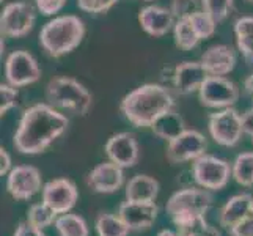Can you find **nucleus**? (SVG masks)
<instances>
[{
	"label": "nucleus",
	"instance_id": "473e14b6",
	"mask_svg": "<svg viewBox=\"0 0 253 236\" xmlns=\"http://www.w3.org/2000/svg\"><path fill=\"white\" fill-rule=\"evenodd\" d=\"M118 3V0H77L79 10L91 14H104Z\"/></svg>",
	"mask_w": 253,
	"mask_h": 236
},
{
	"label": "nucleus",
	"instance_id": "4c0bfd02",
	"mask_svg": "<svg viewBox=\"0 0 253 236\" xmlns=\"http://www.w3.org/2000/svg\"><path fill=\"white\" fill-rule=\"evenodd\" d=\"M14 236H46V235H44V232H42L41 229L32 225L27 221V222L19 224V227H17L16 232H14Z\"/></svg>",
	"mask_w": 253,
	"mask_h": 236
},
{
	"label": "nucleus",
	"instance_id": "c85d7f7f",
	"mask_svg": "<svg viewBox=\"0 0 253 236\" xmlns=\"http://www.w3.org/2000/svg\"><path fill=\"white\" fill-rule=\"evenodd\" d=\"M189 21L192 24V27H194V30L197 32V35L200 37V40H208V38L214 37L215 29H217V22L209 14H206L203 10L192 14L189 17Z\"/></svg>",
	"mask_w": 253,
	"mask_h": 236
},
{
	"label": "nucleus",
	"instance_id": "79ce46f5",
	"mask_svg": "<svg viewBox=\"0 0 253 236\" xmlns=\"http://www.w3.org/2000/svg\"><path fill=\"white\" fill-rule=\"evenodd\" d=\"M158 236H179V233L173 230H162Z\"/></svg>",
	"mask_w": 253,
	"mask_h": 236
},
{
	"label": "nucleus",
	"instance_id": "72a5a7b5",
	"mask_svg": "<svg viewBox=\"0 0 253 236\" xmlns=\"http://www.w3.org/2000/svg\"><path fill=\"white\" fill-rule=\"evenodd\" d=\"M68 0H35L37 10L44 16H55L66 6Z\"/></svg>",
	"mask_w": 253,
	"mask_h": 236
},
{
	"label": "nucleus",
	"instance_id": "aec40b11",
	"mask_svg": "<svg viewBox=\"0 0 253 236\" xmlns=\"http://www.w3.org/2000/svg\"><path fill=\"white\" fill-rule=\"evenodd\" d=\"M253 197L250 194H238L228 198L219 214V224L223 229L230 230L234 225L244 221L252 211Z\"/></svg>",
	"mask_w": 253,
	"mask_h": 236
},
{
	"label": "nucleus",
	"instance_id": "ea45409f",
	"mask_svg": "<svg viewBox=\"0 0 253 236\" xmlns=\"http://www.w3.org/2000/svg\"><path fill=\"white\" fill-rule=\"evenodd\" d=\"M11 156L8 153L5 148H0V175H8L11 172Z\"/></svg>",
	"mask_w": 253,
	"mask_h": 236
},
{
	"label": "nucleus",
	"instance_id": "2f4dec72",
	"mask_svg": "<svg viewBox=\"0 0 253 236\" xmlns=\"http://www.w3.org/2000/svg\"><path fill=\"white\" fill-rule=\"evenodd\" d=\"M19 98V90L16 87L10 85L8 82L0 85V115H5L8 110H11Z\"/></svg>",
	"mask_w": 253,
	"mask_h": 236
},
{
	"label": "nucleus",
	"instance_id": "c756f323",
	"mask_svg": "<svg viewBox=\"0 0 253 236\" xmlns=\"http://www.w3.org/2000/svg\"><path fill=\"white\" fill-rule=\"evenodd\" d=\"M179 236H222L220 230H217L214 225H211L206 217H202L195 222H192L186 227L178 229Z\"/></svg>",
	"mask_w": 253,
	"mask_h": 236
},
{
	"label": "nucleus",
	"instance_id": "bb28decb",
	"mask_svg": "<svg viewBox=\"0 0 253 236\" xmlns=\"http://www.w3.org/2000/svg\"><path fill=\"white\" fill-rule=\"evenodd\" d=\"M57 217H58V214L54 211V209H50L46 203L32 205L27 213V221L41 230H44L52 224H55Z\"/></svg>",
	"mask_w": 253,
	"mask_h": 236
},
{
	"label": "nucleus",
	"instance_id": "e433bc0d",
	"mask_svg": "<svg viewBox=\"0 0 253 236\" xmlns=\"http://www.w3.org/2000/svg\"><path fill=\"white\" fill-rule=\"evenodd\" d=\"M236 43L239 52L246 58V62L253 63V37H238Z\"/></svg>",
	"mask_w": 253,
	"mask_h": 236
},
{
	"label": "nucleus",
	"instance_id": "2eb2a0df",
	"mask_svg": "<svg viewBox=\"0 0 253 236\" xmlns=\"http://www.w3.org/2000/svg\"><path fill=\"white\" fill-rule=\"evenodd\" d=\"M125 169L107 161L98 164L86 177V185L98 194H113L125 185Z\"/></svg>",
	"mask_w": 253,
	"mask_h": 236
},
{
	"label": "nucleus",
	"instance_id": "7c9ffc66",
	"mask_svg": "<svg viewBox=\"0 0 253 236\" xmlns=\"http://www.w3.org/2000/svg\"><path fill=\"white\" fill-rule=\"evenodd\" d=\"M202 10V2L200 0H171L170 11L178 19H189L192 14Z\"/></svg>",
	"mask_w": 253,
	"mask_h": 236
},
{
	"label": "nucleus",
	"instance_id": "a878e982",
	"mask_svg": "<svg viewBox=\"0 0 253 236\" xmlns=\"http://www.w3.org/2000/svg\"><path fill=\"white\" fill-rule=\"evenodd\" d=\"M233 178L244 188L253 186V151L241 153L231 164Z\"/></svg>",
	"mask_w": 253,
	"mask_h": 236
},
{
	"label": "nucleus",
	"instance_id": "cd10ccee",
	"mask_svg": "<svg viewBox=\"0 0 253 236\" xmlns=\"http://www.w3.org/2000/svg\"><path fill=\"white\" fill-rule=\"evenodd\" d=\"M200 2H202V10L211 16L217 24L228 19L234 8V0H200Z\"/></svg>",
	"mask_w": 253,
	"mask_h": 236
},
{
	"label": "nucleus",
	"instance_id": "58836bf2",
	"mask_svg": "<svg viewBox=\"0 0 253 236\" xmlns=\"http://www.w3.org/2000/svg\"><path fill=\"white\" fill-rule=\"evenodd\" d=\"M242 129L244 134H247L249 137L253 139V107L247 109L242 113Z\"/></svg>",
	"mask_w": 253,
	"mask_h": 236
},
{
	"label": "nucleus",
	"instance_id": "412c9836",
	"mask_svg": "<svg viewBox=\"0 0 253 236\" xmlns=\"http://www.w3.org/2000/svg\"><path fill=\"white\" fill-rule=\"evenodd\" d=\"M159 194V181L148 175H135L126 185V200L154 202Z\"/></svg>",
	"mask_w": 253,
	"mask_h": 236
},
{
	"label": "nucleus",
	"instance_id": "37998d69",
	"mask_svg": "<svg viewBox=\"0 0 253 236\" xmlns=\"http://www.w3.org/2000/svg\"><path fill=\"white\" fill-rule=\"evenodd\" d=\"M247 3H250V5H253V0H246Z\"/></svg>",
	"mask_w": 253,
	"mask_h": 236
},
{
	"label": "nucleus",
	"instance_id": "1a4fd4ad",
	"mask_svg": "<svg viewBox=\"0 0 253 236\" xmlns=\"http://www.w3.org/2000/svg\"><path fill=\"white\" fill-rule=\"evenodd\" d=\"M37 10L27 2L6 3L0 14V32L6 38H22L33 30Z\"/></svg>",
	"mask_w": 253,
	"mask_h": 236
},
{
	"label": "nucleus",
	"instance_id": "a18cd8bd",
	"mask_svg": "<svg viewBox=\"0 0 253 236\" xmlns=\"http://www.w3.org/2000/svg\"><path fill=\"white\" fill-rule=\"evenodd\" d=\"M143 2H151V0H143Z\"/></svg>",
	"mask_w": 253,
	"mask_h": 236
},
{
	"label": "nucleus",
	"instance_id": "c03bdc74",
	"mask_svg": "<svg viewBox=\"0 0 253 236\" xmlns=\"http://www.w3.org/2000/svg\"><path fill=\"white\" fill-rule=\"evenodd\" d=\"M252 214H253V202H252V211H250Z\"/></svg>",
	"mask_w": 253,
	"mask_h": 236
},
{
	"label": "nucleus",
	"instance_id": "a211bd4d",
	"mask_svg": "<svg viewBox=\"0 0 253 236\" xmlns=\"http://www.w3.org/2000/svg\"><path fill=\"white\" fill-rule=\"evenodd\" d=\"M208 71L202 62H182L173 71L171 82L178 94H192L198 93L200 87L208 79Z\"/></svg>",
	"mask_w": 253,
	"mask_h": 236
},
{
	"label": "nucleus",
	"instance_id": "4468645a",
	"mask_svg": "<svg viewBox=\"0 0 253 236\" xmlns=\"http://www.w3.org/2000/svg\"><path fill=\"white\" fill-rule=\"evenodd\" d=\"M109 161L118 164L123 169H130L138 162L140 148L132 133H118L113 134L104 146Z\"/></svg>",
	"mask_w": 253,
	"mask_h": 236
},
{
	"label": "nucleus",
	"instance_id": "393cba45",
	"mask_svg": "<svg viewBox=\"0 0 253 236\" xmlns=\"http://www.w3.org/2000/svg\"><path fill=\"white\" fill-rule=\"evenodd\" d=\"M130 232L123 219L117 214H99L96 219V233L98 236H127Z\"/></svg>",
	"mask_w": 253,
	"mask_h": 236
},
{
	"label": "nucleus",
	"instance_id": "5701e85b",
	"mask_svg": "<svg viewBox=\"0 0 253 236\" xmlns=\"http://www.w3.org/2000/svg\"><path fill=\"white\" fill-rule=\"evenodd\" d=\"M55 229L60 236H88V225L79 214H60L55 221Z\"/></svg>",
	"mask_w": 253,
	"mask_h": 236
},
{
	"label": "nucleus",
	"instance_id": "b1692460",
	"mask_svg": "<svg viewBox=\"0 0 253 236\" xmlns=\"http://www.w3.org/2000/svg\"><path fill=\"white\" fill-rule=\"evenodd\" d=\"M173 38L174 45L182 50H192L198 46V43L202 41L197 32L192 27L189 19H178L173 27Z\"/></svg>",
	"mask_w": 253,
	"mask_h": 236
},
{
	"label": "nucleus",
	"instance_id": "6e6552de",
	"mask_svg": "<svg viewBox=\"0 0 253 236\" xmlns=\"http://www.w3.org/2000/svg\"><path fill=\"white\" fill-rule=\"evenodd\" d=\"M239 87L225 76H208L198 90V101L208 109L233 107L239 99Z\"/></svg>",
	"mask_w": 253,
	"mask_h": 236
},
{
	"label": "nucleus",
	"instance_id": "0eeeda50",
	"mask_svg": "<svg viewBox=\"0 0 253 236\" xmlns=\"http://www.w3.org/2000/svg\"><path fill=\"white\" fill-rule=\"evenodd\" d=\"M208 129L212 141L222 146H236L242 139V113L234 107L212 112L208 118Z\"/></svg>",
	"mask_w": 253,
	"mask_h": 236
},
{
	"label": "nucleus",
	"instance_id": "f704fd0d",
	"mask_svg": "<svg viewBox=\"0 0 253 236\" xmlns=\"http://www.w3.org/2000/svg\"><path fill=\"white\" fill-rule=\"evenodd\" d=\"M234 35L238 37H253V16H242L234 22Z\"/></svg>",
	"mask_w": 253,
	"mask_h": 236
},
{
	"label": "nucleus",
	"instance_id": "7ed1b4c3",
	"mask_svg": "<svg viewBox=\"0 0 253 236\" xmlns=\"http://www.w3.org/2000/svg\"><path fill=\"white\" fill-rule=\"evenodd\" d=\"M85 37V24L79 16H57L42 25L40 46L52 58H60L81 46Z\"/></svg>",
	"mask_w": 253,
	"mask_h": 236
},
{
	"label": "nucleus",
	"instance_id": "4be33fe9",
	"mask_svg": "<svg viewBox=\"0 0 253 236\" xmlns=\"http://www.w3.org/2000/svg\"><path fill=\"white\" fill-rule=\"evenodd\" d=\"M151 129H153L156 137L170 142V141H173V139H176L179 134L184 133L187 128H186L184 118L181 117V113H178L174 109H171L169 112L162 113V115L153 123Z\"/></svg>",
	"mask_w": 253,
	"mask_h": 236
},
{
	"label": "nucleus",
	"instance_id": "c9c22d12",
	"mask_svg": "<svg viewBox=\"0 0 253 236\" xmlns=\"http://www.w3.org/2000/svg\"><path fill=\"white\" fill-rule=\"evenodd\" d=\"M230 235L231 236H253V214L250 213L246 219L236 224L233 229H230Z\"/></svg>",
	"mask_w": 253,
	"mask_h": 236
},
{
	"label": "nucleus",
	"instance_id": "f8f14e48",
	"mask_svg": "<svg viewBox=\"0 0 253 236\" xmlns=\"http://www.w3.org/2000/svg\"><path fill=\"white\" fill-rule=\"evenodd\" d=\"M41 172L33 165H16L8 173L6 190L14 200H30L42 190Z\"/></svg>",
	"mask_w": 253,
	"mask_h": 236
},
{
	"label": "nucleus",
	"instance_id": "ddd939ff",
	"mask_svg": "<svg viewBox=\"0 0 253 236\" xmlns=\"http://www.w3.org/2000/svg\"><path fill=\"white\" fill-rule=\"evenodd\" d=\"M41 195L42 203H46L60 216L69 213L76 206L79 200V190L69 178H55L46 183Z\"/></svg>",
	"mask_w": 253,
	"mask_h": 236
},
{
	"label": "nucleus",
	"instance_id": "a19ab883",
	"mask_svg": "<svg viewBox=\"0 0 253 236\" xmlns=\"http://www.w3.org/2000/svg\"><path fill=\"white\" fill-rule=\"evenodd\" d=\"M244 89H246V92L253 98V73L246 79V82H244Z\"/></svg>",
	"mask_w": 253,
	"mask_h": 236
},
{
	"label": "nucleus",
	"instance_id": "39448f33",
	"mask_svg": "<svg viewBox=\"0 0 253 236\" xmlns=\"http://www.w3.org/2000/svg\"><path fill=\"white\" fill-rule=\"evenodd\" d=\"M214 197L208 189L186 188L181 189L169 198L167 202V214L171 222L181 229L202 217H206V213L212 206Z\"/></svg>",
	"mask_w": 253,
	"mask_h": 236
},
{
	"label": "nucleus",
	"instance_id": "9b49d317",
	"mask_svg": "<svg viewBox=\"0 0 253 236\" xmlns=\"http://www.w3.org/2000/svg\"><path fill=\"white\" fill-rule=\"evenodd\" d=\"M208 142L205 136L197 129H186L176 139L169 142L167 145V161L170 164H184L194 162L200 156L206 154Z\"/></svg>",
	"mask_w": 253,
	"mask_h": 236
},
{
	"label": "nucleus",
	"instance_id": "f257e3e1",
	"mask_svg": "<svg viewBox=\"0 0 253 236\" xmlns=\"http://www.w3.org/2000/svg\"><path fill=\"white\" fill-rule=\"evenodd\" d=\"M68 125V117L49 102L33 104L22 113L13 145L22 154H40L66 133Z\"/></svg>",
	"mask_w": 253,
	"mask_h": 236
},
{
	"label": "nucleus",
	"instance_id": "f03ea898",
	"mask_svg": "<svg viewBox=\"0 0 253 236\" xmlns=\"http://www.w3.org/2000/svg\"><path fill=\"white\" fill-rule=\"evenodd\" d=\"M174 109V98L161 84H143L120 102V112L135 128H151L162 113Z\"/></svg>",
	"mask_w": 253,
	"mask_h": 236
},
{
	"label": "nucleus",
	"instance_id": "dca6fc26",
	"mask_svg": "<svg viewBox=\"0 0 253 236\" xmlns=\"http://www.w3.org/2000/svg\"><path fill=\"white\" fill-rule=\"evenodd\" d=\"M159 208L154 202H130L126 200L118 208V216L129 227L130 232L148 230L156 222Z\"/></svg>",
	"mask_w": 253,
	"mask_h": 236
},
{
	"label": "nucleus",
	"instance_id": "f3484780",
	"mask_svg": "<svg viewBox=\"0 0 253 236\" xmlns=\"http://www.w3.org/2000/svg\"><path fill=\"white\" fill-rule=\"evenodd\" d=\"M138 22L145 33L153 38L165 37L169 32H173L176 17L173 16L170 8L161 5H148L138 13Z\"/></svg>",
	"mask_w": 253,
	"mask_h": 236
},
{
	"label": "nucleus",
	"instance_id": "9d476101",
	"mask_svg": "<svg viewBox=\"0 0 253 236\" xmlns=\"http://www.w3.org/2000/svg\"><path fill=\"white\" fill-rule=\"evenodd\" d=\"M5 79L10 85L21 89L40 81L41 68L30 52L13 50L5 60Z\"/></svg>",
	"mask_w": 253,
	"mask_h": 236
},
{
	"label": "nucleus",
	"instance_id": "20e7f679",
	"mask_svg": "<svg viewBox=\"0 0 253 236\" xmlns=\"http://www.w3.org/2000/svg\"><path fill=\"white\" fill-rule=\"evenodd\" d=\"M44 94L50 106L69 110L79 117L86 115L93 104V96L85 89V85L66 76L50 79L46 85Z\"/></svg>",
	"mask_w": 253,
	"mask_h": 236
},
{
	"label": "nucleus",
	"instance_id": "423d86ee",
	"mask_svg": "<svg viewBox=\"0 0 253 236\" xmlns=\"http://www.w3.org/2000/svg\"><path fill=\"white\" fill-rule=\"evenodd\" d=\"M192 177L195 183L208 190H220L233 177L231 164L212 154H203L192 162Z\"/></svg>",
	"mask_w": 253,
	"mask_h": 236
},
{
	"label": "nucleus",
	"instance_id": "6ab92c4d",
	"mask_svg": "<svg viewBox=\"0 0 253 236\" xmlns=\"http://www.w3.org/2000/svg\"><path fill=\"white\" fill-rule=\"evenodd\" d=\"M200 62L209 76H226L236 66V50L228 45H214L203 52Z\"/></svg>",
	"mask_w": 253,
	"mask_h": 236
}]
</instances>
